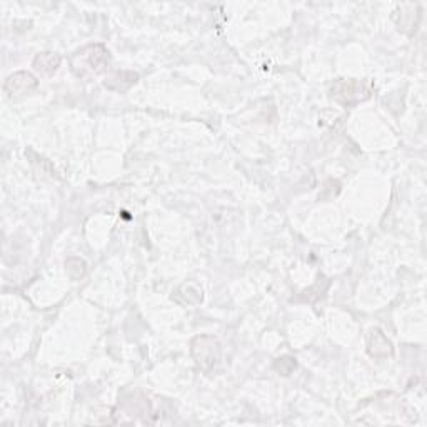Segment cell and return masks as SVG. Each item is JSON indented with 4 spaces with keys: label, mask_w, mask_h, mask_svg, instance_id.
Here are the masks:
<instances>
[{
    "label": "cell",
    "mask_w": 427,
    "mask_h": 427,
    "mask_svg": "<svg viewBox=\"0 0 427 427\" xmlns=\"http://www.w3.org/2000/svg\"><path fill=\"white\" fill-rule=\"evenodd\" d=\"M139 81V76L134 72H114L112 76H109L105 79L104 86L107 89L116 90V92H126L127 89H130L135 82Z\"/></svg>",
    "instance_id": "cell-5"
},
{
    "label": "cell",
    "mask_w": 427,
    "mask_h": 427,
    "mask_svg": "<svg viewBox=\"0 0 427 427\" xmlns=\"http://www.w3.org/2000/svg\"><path fill=\"white\" fill-rule=\"evenodd\" d=\"M109 64H111V54L100 43L83 47L72 57V70L77 76L102 74L109 67Z\"/></svg>",
    "instance_id": "cell-1"
},
{
    "label": "cell",
    "mask_w": 427,
    "mask_h": 427,
    "mask_svg": "<svg viewBox=\"0 0 427 427\" xmlns=\"http://www.w3.org/2000/svg\"><path fill=\"white\" fill-rule=\"evenodd\" d=\"M192 355L202 371H210L222 355L221 342L212 336H199L192 341Z\"/></svg>",
    "instance_id": "cell-2"
},
{
    "label": "cell",
    "mask_w": 427,
    "mask_h": 427,
    "mask_svg": "<svg viewBox=\"0 0 427 427\" xmlns=\"http://www.w3.org/2000/svg\"><path fill=\"white\" fill-rule=\"evenodd\" d=\"M34 67L43 76H52L60 67V57L54 52H42L34 59Z\"/></svg>",
    "instance_id": "cell-6"
},
{
    "label": "cell",
    "mask_w": 427,
    "mask_h": 427,
    "mask_svg": "<svg viewBox=\"0 0 427 427\" xmlns=\"http://www.w3.org/2000/svg\"><path fill=\"white\" fill-rule=\"evenodd\" d=\"M276 369L280 374H284V376H289L290 372L296 369V359L292 358H283V359H277L276 360Z\"/></svg>",
    "instance_id": "cell-8"
},
{
    "label": "cell",
    "mask_w": 427,
    "mask_h": 427,
    "mask_svg": "<svg viewBox=\"0 0 427 427\" xmlns=\"http://www.w3.org/2000/svg\"><path fill=\"white\" fill-rule=\"evenodd\" d=\"M37 77L32 76L30 72H25V70H20V72L8 76L7 81L4 82V94L8 99H19V97H25L30 92H34L37 89Z\"/></svg>",
    "instance_id": "cell-4"
},
{
    "label": "cell",
    "mask_w": 427,
    "mask_h": 427,
    "mask_svg": "<svg viewBox=\"0 0 427 427\" xmlns=\"http://www.w3.org/2000/svg\"><path fill=\"white\" fill-rule=\"evenodd\" d=\"M369 352H371V355H374V358H384V355H389L393 352L391 342L387 341L379 329L371 332V337H369Z\"/></svg>",
    "instance_id": "cell-7"
},
{
    "label": "cell",
    "mask_w": 427,
    "mask_h": 427,
    "mask_svg": "<svg viewBox=\"0 0 427 427\" xmlns=\"http://www.w3.org/2000/svg\"><path fill=\"white\" fill-rule=\"evenodd\" d=\"M332 97L337 102L351 107V105L362 102V100L367 99L369 89L359 81H339L336 86L332 87Z\"/></svg>",
    "instance_id": "cell-3"
}]
</instances>
